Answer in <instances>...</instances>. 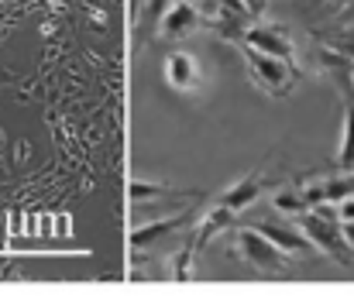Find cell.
Wrapping results in <instances>:
<instances>
[{
	"instance_id": "5b68a950",
	"label": "cell",
	"mask_w": 354,
	"mask_h": 302,
	"mask_svg": "<svg viewBox=\"0 0 354 302\" xmlns=\"http://www.w3.org/2000/svg\"><path fill=\"white\" fill-rule=\"evenodd\" d=\"M268 182H272V179H265V169H254L251 176H244V179H237L234 186H227V189H224L214 202L227 206V209L237 216V213H244L248 206H254V202H258V196L265 193V186H268Z\"/></svg>"
},
{
	"instance_id": "8fae6325",
	"label": "cell",
	"mask_w": 354,
	"mask_h": 302,
	"mask_svg": "<svg viewBox=\"0 0 354 302\" xmlns=\"http://www.w3.org/2000/svg\"><path fill=\"white\" fill-rule=\"evenodd\" d=\"M127 196L131 202H141V206H148V202L155 200H200L203 193H179V189H169V186H155V182H145V179H134L131 182V189H127Z\"/></svg>"
},
{
	"instance_id": "7a4b0ae2",
	"label": "cell",
	"mask_w": 354,
	"mask_h": 302,
	"mask_svg": "<svg viewBox=\"0 0 354 302\" xmlns=\"http://www.w3.org/2000/svg\"><path fill=\"white\" fill-rule=\"evenodd\" d=\"M241 52H244V59H248L251 79H254L265 93L286 97V93L292 90V83H296V76H299V66H292V62H286V59H275V55H265V52H258V48H251V45H241Z\"/></svg>"
},
{
	"instance_id": "52a82bcc",
	"label": "cell",
	"mask_w": 354,
	"mask_h": 302,
	"mask_svg": "<svg viewBox=\"0 0 354 302\" xmlns=\"http://www.w3.org/2000/svg\"><path fill=\"white\" fill-rule=\"evenodd\" d=\"M203 24V14L189 3V0H176L172 7H169V14L162 17V28H158V35H165V38H172V41H179V38H186L193 28H200Z\"/></svg>"
},
{
	"instance_id": "277c9868",
	"label": "cell",
	"mask_w": 354,
	"mask_h": 302,
	"mask_svg": "<svg viewBox=\"0 0 354 302\" xmlns=\"http://www.w3.org/2000/svg\"><path fill=\"white\" fill-rule=\"evenodd\" d=\"M241 45H251V48H258V52H265V55H275V59H286V62L296 66V45H292L289 35H286L282 28H275V24H254V28L248 24Z\"/></svg>"
},
{
	"instance_id": "ac0fdd59",
	"label": "cell",
	"mask_w": 354,
	"mask_h": 302,
	"mask_svg": "<svg viewBox=\"0 0 354 302\" xmlns=\"http://www.w3.org/2000/svg\"><path fill=\"white\" fill-rule=\"evenodd\" d=\"M341 230H344V237H348V244L354 247V220H341Z\"/></svg>"
},
{
	"instance_id": "7c38bea8",
	"label": "cell",
	"mask_w": 354,
	"mask_h": 302,
	"mask_svg": "<svg viewBox=\"0 0 354 302\" xmlns=\"http://www.w3.org/2000/svg\"><path fill=\"white\" fill-rule=\"evenodd\" d=\"M169 7H172V0H148V3L141 7V21L134 24V35H138L141 41H148L151 35H158L162 17L169 14Z\"/></svg>"
},
{
	"instance_id": "30bf717a",
	"label": "cell",
	"mask_w": 354,
	"mask_h": 302,
	"mask_svg": "<svg viewBox=\"0 0 354 302\" xmlns=\"http://www.w3.org/2000/svg\"><path fill=\"white\" fill-rule=\"evenodd\" d=\"M193 209H183V213H176V216H165V220H155V223H145V227H138L134 234H131V247H148L151 240H158L162 234H172V230H183L186 223H193Z\"/></svg>"
},
{
	"instance_id": "3957f363",
	"label": "cell",
	"mask_w": 354,
	"mask_h": 302,
	"mask_svg": "<svg viewBox=\"0 0 354 302\" xmlns=\"http://www.w3.org/2000/svg\"><path fill=\"white\" fill-rule=\"evenodd\" d=\"M234 237H237V247H241L244 261H248L254 272H261V275H286V272H289L292 254L282 251L279 244H272L261 230H254V227H241Z\"/></svg>"
},
{
	"instance_id": "2e32d148",
	"label": "cell",
	"mask_w": 354,
	"mask_h": 302,
	"mask_svg": "<svg viewBox=\"0 0 354 302\" xmlns=\"http://www.w3.org/2000/svg\"><path fill=\"white\" fill-rule=\"evenodd\" d=\"M217 7H221V10H231V14H248L244 0H217ZM248 17H251V14H248Z\"/></svg>"
},
{
	"instance_id": "4fadbf2b",
	"label": "cell",
	"mask_w": 354,
	"mask_h": 302,
	"mask_svg": "<svg viewBox=\"0 0 354 302\" xmlns=\"http://www.w3.org/2000/svg\"><path fill=\"white\" fill-rule=\"evenodd\" d=\"M337 169L354 172V100H344V138L337 148Z\"/></svg>"
},
{
	"instance_id": "9c48e42d",
	"label": "cell",
	"mask_w": 354,
	"mask_h": 302,
	"mask_svg": "<svg viewBox=\"0 0 354 302\" xmlns=\"http://www.w3.org/2000/svg\"><path fill=\"white\" fill-rule=\"evenodd\" d=\"M165 79H169V86L189 93V90L200 83V66H196V59H193L189 52H172L169 62H165Z\"/></svg>"
},
{
	"instance_id": "e0dca14e",
	"label": "cell",
	"mask_w": 354,
	"mask_h": 302,
	"mask_svg": "<svg viewBox=\"0 0 354 302\" xmlns=\"http://www.w3.org/2000/svg\"><path fill=\"white\" fill-rule=\"evenodd\" d=\"M244 7H248V14H251V17H261V14H265V7H268V0H244Z\"/></svg>"
},
{
	"instance_id": "ba28073f",
	"label": "cell",
	"mask_w": 354,
	"mask_h": 302,
	"mask_svg": "<svg viewBox=\"0 0 354 302\" xmlns=\"http://www.w3.org/2000/svg\"><path fill=\"white\" fill-rule=\"evenodd\" d=\"M254 230H261L272 244H279V247L289 251V254H306V251L313 247L303 230H292V227H286V223H279V220H261V223H254Z\"/></svg>"
},
{
	"instance_id": "8992f818",
	"label": "cell",
	"mask_w": 354,
	"mask_h": 302,
	"mask_svg": "<svg viewBox=\"0 0 354 302\" xmlns=\"http://www.w3.org/2000/svg\"><path fill=\"white\" fill-rule=\"evenodd\" d=\"M299 189H303V196L310 202V209L317 202H341L354 196V172H341V176L320 179V182H299Z\"/></svg>"
},
{
	"instance_id": "5bb4252c",
	"label": "cell",
	"mask_w": 354,
	"mask_h": 302,
	"mask_svg": "<svg viewBox=\"0 0 354 302\" xmlns=\"http://www.w3.org/2000/svg\"><path fill=\"white\" fill-rule=\"evenodd\" d=\"M317 38H324V45H330V48H337L341 55L354 59V28H344V24H337V28L317 31Z\"/></svg>"
},
{
	"instance_id": "6da1fadb",
	"label": "cell",
	"mask_w": 354,
	"mask_h": 302,
	"mask_svg": "<svg viewBox=\"0 0 354 302\" xmlns=\"http://www.w3.org/2000/svg\"><path fill=\"white\" fill-rule=\"evenodd\" d=\"M296 223H299V230L310 237V244L320 247L327 258H334V261L344 265V268L354 265V247L348 244V237H344V230H341L337 202H317L313 209L299 213Z\"/></svg>"
},
{
	"instance_id": "9a60e30c",
	"label": "cell",
	"mask_w": 354,
	"mask_h": 302,
	"mask_svg": "<svg viewBox=\"0 0 354 302\" xmlns=\"http://www.w3.org/2000/svg\"><path fill=\"white\" fill-rule=\"evenodd\" d=\"M272 206H275V209H282V213H292V216H299V213H306V209H310V202H306V196H303V189H299V186L279 189V193L272 196Z\"/></svg>"
}]
</instances>
